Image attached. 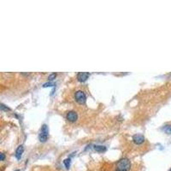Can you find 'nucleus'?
<instances>
[{
  "instance_id": "1",
  "label": "nucleus",
  "mask_w": 171,
  "mask_h": 171,
  "mask_svg": "<svg viewBox=\"0 0 171 171\" xmlns=\"http://www.w3.org/2000/svg\"><path fill=\"white\" fill-rule=\"evenodd\" d=\"M131 168V163L128 158H121L116 164V171H129Z\"/></svg>"
},
{
  "instance_id": "2",
  "label": "nucleus",
  "mask_w": 171,
  "mask_h": 171,
  "mask_svg": "<svg viewBox=\"0 0 171 171\" xmlns=\"http://www.w3.org/2000/svg\"><path fill=\"white\" fill-rule=\"evenodd\" d=\"M48 136H49L48 126L46 124H44V125H42V127L40 128V132H39V140L40 142H45L48 139Z\"/></svg>"
},
{
  "instance_id": "3",
  "label": "nucleus",
  "mask_w": 171,
  "mask_h": 171,
  "mask_svg": "<svg viewBox=\"0 0 171 171\" xmlns=\"http://www.w3.org/2000/svg\"><path fill=\"white\" fill-rule=\"evenodd\" d=\"M75 98L79 104H85L86 101V96L82 91H77L75 93Z\"/></svg>"
},
{
  "instance_id": "4",
  "label": "nucleus",
  "mask_w": 171,
  "mask_h": 171,
  "mask_svg": "<svg viewBox=\"0 0 171 171\" xmlns=\"http://www.w3.org/2000/svg\"><path fill=\"white\" fill-rule=\"evenodd\" d=\"M89 76H90V74L87 72H80L77 75V80L80 82H85L89 78Z\"/></svg>"
},
{
  "instance_id": "5",
  "label": "nucleus",
  "mask_w": 171,
  "mask_h": 171,
  "mask_svg": "<svg viewBox=\"0 0 171 171\" xmlns=\"http://www.w3.org/2000/svg\"><path fill=\"white\" fill-rule=\"evenodd\" d=\"M66 117H67V120H69L71 122H74V121H75L78 119V115H77V113L75 111H69L67 113Z\"/></svg>"
},
{
  "instance_id": "6",
  "label": "nucleus",
  "mask_w": 171,
  "mask_h": 171,
  "mask_svg": "<svg viewBox=\"0 0 171 171\" xmlns=\"http://www.w3.org/2000/svg\"><path fill=\"white\" fill-rule=\"evenodd\" d=\"M133 141L136 145H141L145 142V137L141 134H135L133 136Z\"/></svg>"
},
{
  "instance_id": "7",
  "label": "nucleus",
  "mask_w": 171,
  "mask_h": 171,
  "mask_svg": "<svg viewBox=\"0 0 171 171\" xmlns=\"http://www.w3.org/2000/svg\"><path fill=\"white\" fill-rule=\"evenodd\" d=\"M23 151H24V147H23V145H19L18 147H17V149H16V153H15V156H16V159H21V157H22V154H23Z\"/></svg>"
},
{
  "instance_id": "8",
  "label": "nucleus",
  "mask_w": 171,
  "mask_h": 171,
  "mask_svg": "<svg viewBox=\"0 0 171 171\" xmlns=\"http://www.w3.org/2000/svg\"><path fill=\"white\" fill-rule=\"evenodd\" d=\"M94 150L98 152H104L106 151V147L105 145H95L94 146Z\"/></svg>"
},
{
  "instance_id": "9",
  "label": "nucleus",
  "mask_w": 171,
  "mask_h": 171,
  "mask_svg": "<svg viewBox=\"0 0 171 171\" xmlns=\"http://www.w3.org/2000/svg\"><path fill=\"white\" fill-rule=\"evenodd\" d=\"M163 131H164L168 134H171V125H169V124L164 125L163 127Z\"/></svg>"
},
{
  "instance_id": "10",
  "label": "nucleus",
  "mask_w": 171,
  "mask_h": 171,
  "mask_svg": "<svg viewBox=\"0 0 171 171\" xmlns=\"http://www.w3.org/2000/svg\"><path fill=\"white\" fill-rule=\"evenodd\" d=\"M63 164L65 165L66 169H69L70 164H71V159H70L69 157H68V158L64 159V160H63Z\"/></svg>"
},
{
  "instance_id": "11",
  "label": "nucleus",
  "mask_w": 171,
  "mask_h": 171,
  "mask_svg": "<svg viewBox=\"0 0 171 171\" xmlns=\"http://www.w3.org/2000/svg\"><path fill=\"white\" fill-rule=\"evenodd\" d=\"M56 76H57V74H55V73H52V74H51V75L48 76V80H49L50 81H53V80L56 78Z\"/></svg>"
},
{
  "instance_id": "12",
  "label": "nucleus",
  "mask_w": 171,
  "mask_h": 171,
  "mask_svg": "<svg viewBox=\"0 0 171 171\" xmlns=\"http://www.w3.org/2000/svg\"><path fill=\"white\" fill-rule=\"evenodd\" d=\"M55 84L52 81H49V82H46L43 85V87H47V86H54Z\"/></svg>"
},
{
  "instance_id": "13",
  "label": "nucleus",
  "mask_w": 171,
  "mask_h": 171,
  "mask_svg": "<svg viewBox=\"0 0 171 171\" xmlns=\"http://www.w3.org/2000/svg\"><path fill=\"white\" fill-rule=\"evenodd\" d=\"M1 110L2 111H10V108H8V107H6L3 104H1Z\"/></svg>"
},
{
  "instance_id": "14",
  "label": "nucleus",
  "mask_w": 171,
  "mask_h": 171,
  "mask_svg": "<svg viewBox=\"0 0 171 171\" xmlns=\"http://www.w3.org/2000/svg\"><path fill=\"white\" fill-rule=\"evenodd\" d=\"M0 156H1V161H4V158H5V155L4 153H0Z\"/></svg>"
},
{
  "instance_id": "15",
  "label": "nucleus",
  "mask_w": 171,
  "mask_h": 171,
  "mask_svg": "<svg viewBox=\"0 0 171 171\" xmlns=\"http://www.w3.org/2000/svg\"><path fill=\"white\" fill-rule=\"evenodd\" d=\"M15 171H20V170H15Z\"/></svg>"
},
{
  "instance_id": "16",
  "label": "nucleus",
  "mask_w": 171,
  "mask_h": 171,
  "mask_svg": "<svg viewBox=\"0 0 171 171\" xmlns=\"http://www.w3.org/2000/svg\"><path fill=\"white\" fill-rule=\"evenodd\" d=\"M170 171H171V170H170Z\"/></svg>"
}]
</instances>
